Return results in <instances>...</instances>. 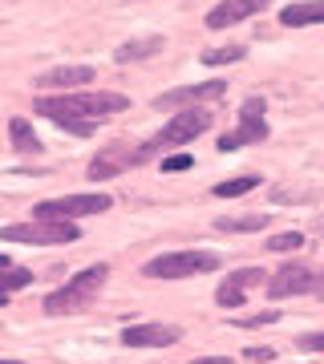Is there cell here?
<instances>
[{
    "instance_id": "cell-7",
    "label": "cell",
    "mask_w": 324,
    "mask_h": 364,
    "mask_svg": "<svg viewBox=\"0 0 324 364\" xmlns=\"http://www.w3.org/2000/svg\"><path fill=\"white\" fill-rule=\"evenodd\" d=\"M263 109H268V102H263V97H247L244 109H239V126H235L231 134H223V138H219V150H223V154H227V150H239V146H251V142H263V138H268Z\"/></svg>"
},
{
    "instance_id": "cell-6",
    "label": "cell",
    "mask_w": 324,
    "mask_h": 364,
    "mask_svg": "<svg viewBox=\"0 0 324 364\" xmlns=\"http://www.w3.org/2000/svg\"><path fill=\"white\" fill-rule=\"evenodd\" d=\"M308 291H324V267L288 259L276 275H268V296L272 299H292V296H308Z\"/></svg>"
},
{
    "instance_id": "cell-13",
    "label": "cell",
    "mask_w": 324,
    "mask_h": 364,
    "mask_svg": "<svg viewBox=\"0 0 324 364\" xmlns=\"http://www.w3.org/2000/svg\"><path fill=\"white\" fill-rule=\"evenodd\" d=\"M272 0H219L215 9L207 13V28H231V25H239V21H247V16H256V13H263Z\"/></svg>"
},
{
    "instance_id": "cell-16",
    "label": "cell",
    "mask_w": 324,
    "mask_h": 364,
    "mask_svg": "<svg viewBox=\"0 0 324 364\" xmlns=\"http://www.w3.org/2000/svg\"><path fill=\"white\" fill-rule=\"evenodd\" d=\"M162 45H167L162 37H138V41H126V45L117 49V65H130V61H146V57L162 53Z\"/></svg>"
},
{
    "instance_id": "cell-24",
    "label": "cell",
    "mask_w": 324,
    "mask_h": 364,
    "mask_svg": "<svg viewBox=\"0 0 324 364\" xmlns=\"http://www.w3.org/2000/svg\"><path fill=\"white\" fill-rule=\"evenodd\" d=\"M280 316L276 312H263V316H251V320H239V328H268V324H276Z\"/></svg>"
},
{
    "instance_id": "cell-14",
    "label": "cell",
    "mask_w": 324,
    "mask_h": 364,
    "mask_svg": "<svg viewBox=\"0 0 324 364\" xmlns=\"http://www.w3.org/2000/svg\"><path fill=\"white\" fill-rule=\"evenodd\" d=\"M93 81V65H53L37 77L41 90H78Z\"/></svg>"
},
{
    "instance_id": "cell-3",
    "label": "cell",
    "mask_w": 324,
    "mask_h": 364,
    "mask_svg": "<svg viewBox=\"0 0 324 364\" xmlns=\"http://www.w3.org/2000/svg\"><path fill=\"white\" fill-rule=\"evenodd\" d=\"M4 243H37V247H61V243H78L81 227L69 219H37V223H9L0 227Z\"/></svg>"
},
{
    "instance_id": "cell-19",
    "label": "cell",
    "mask_w": 324,
    "mask_h": 364,
    "mask_svg": "<svg viewBox=\"0 0 324 364\" xmlns=\"http://www.w3.org/2000/svg\"><path fill=\"white\" fill-rule=\"evenodd\" d=\"M28 284H33V272L28 267H16V263H9L0 255V291H21Z\"/></svg>"
},
{
    "instance_id": "cell-25",
    "label": "cell",
    "mask_w": 324,
    "mask_h": 364,
    "mask_svg": "<svg viewBox=\"0 0 324 364\" xmlns=\"http://www.w3.org/2000/svg\"><path fill=\"white\" fill-rule=\"evenodd\" d=\"M300 348H312V352H324V332H308V336H300Z\"/></svg>"
},
{
    "instance_id": "cell-20",
    "label": "cell",
    "mask_w": 324,
    "mask_h": 364,
    "mask_svg": "<svg viewBox=\"0 0 324 364\" xmlns=\"http://www.w3.org/2000/svg\"><path fill=\"white\" fill-rule=\"evenodd\" d=\"M256 186H259V174H239V178L219 182L211 195H215V198H239V195H247V191H256Z\"/></svg>"
},
{
    "instance_id": "cell-2",
    "label": "cell",
    "mask_w": 324,
    "mask_h": 364,
    "mask_svg": "<svg viewBox=\"0 0 324 364\" xmlns=\"http://www.w3.org/2000/svg\"><path fill=\"white\" fill-rule=\"evenodd\" d=\"M105 279H110V267H105V263H93V267H85V272L73 275L65 287H57L53 296H45V312L49 316H69V312L90 308Z\"/></svg>"
},
{
    "instance_id": "cell-8",
    "label": "cell",
    "mask_w": 324,
    "mask_h": 364,
    "mask_svg": "<svg viewBox=\"0 0 324 364\" xmlns=\"http://www.w3.org/2000/svg\"><path fill=\"white\" fill-rule=\"evenodd\" d=\"M114 207L110 195H65V198H49V203H37L33 215L37 219H78V215H102V210Z\"/></svg>"
},
{
    "instance_id": "cell-5",
    "label": "cell",
    "mask_w": 324,
    "mask_h": 364,
    "mask_svg": "<svg viewBox=\"0 0 324 364\" xmlns=\"http://www.w3.org/2000/svg\"><path fill=\"white\" fill-rule=\"evenodd\" d=\"M219 255L215 251H167L142 267V275L150 279H191V275H207L219 267Z\"/></svg>"
},
{
    "instance_id": "cell-27",
    "label": "cell",
    "mask_w": 324,
    "mask_h": 364,
    "mask_svg": "<svg viewBox=\"0 0 324 364\" xmlns=\"http://www.w3.org/2000/svg\"><path fill=\"white\" fill-rule=\"evenodd\" d=\"M191 364H231V356H203V360H191Z\"/></svg>"
},
{
    "instance_id": "cell-28",
    "label": "cell",
    "mask_w": 324,
    "mask_h": 364,
    "mask_svg": "<svg viewBox=\"0 0 324 364\" xmlns=\"http://www.w3.org/2000/svg\"><path fill=\"white\" fill-rule=\"evenodd\" d=\"M0 364H21V360H0Z\"/></svg>"
},
{
    "instance_id": "cell-22",
    "label": "cell",
    "mask_w": 324,
    "mask_h": 364,
    "mask_svg": "<svg viewBox=\"0 0 324 364\" xmlns=\"http://www.w3.org/2000/svg\"><path fill=\"white\" fill-rule=\"evenodd\" d=\"M300 247H304V235L300 231H280V235L268 239V251H276V255H280V251H300Z\"/></svg>"
},
{
    "instance_id": "cell-15",
    "label": "cell",
    "mask_w": 324,
    "mask_h": 364,
    "mask_svg": "<svg viewBox=\"0 0 324 364\" xmlns=\"http://www.w3.org/2000/svg\"><path fill=\"white\" fill-rule=\"evenodd\" d=\"M280 25H288V28L324 25V0H300V4H288V9H280Z\"/></svg>"
},
{
    "instance_id": "cell-11",
    "label": "cell",
    "mask_w": 324,
    "mask_h": 364,
    "mask_svg": "<svg viewBox=\"0 0 324 364\" xmlns=\"http://www.w3.org/2000/svg\"><path fill=\"white\" fill-rule=\"evenodd\" d=\"M142 158H138V146H126V142H114V146H105L102 154L90 162V178L105 182V178H114V174H122V170L130 166H138Z\"/></svg>"
},
{
    "instance_id": "cell-21",
    "label": "cell",
    "mask_w": 324,
    "mask_h": 364,
    "mask_svg": "<svg viewBox=\"0 0 324 364\" xmlns=\"http://www.w3.org/2000/svg\"><path fill=\"white\" fill-rule=\"evenodd\" d=\"M244 45H223V49H207L203 53V65H231V61H244Z\"/></svg>"
},
{
    "instance_id": "cell-18",
    "label": "cell",
    "mask_w": 324,
    "mask_h": 364,
    "mask_svg": "<svg viewBox=\"0 0 324 364\" xmlns=\"http://www.w3.org/2000/svg\"><path fill=\"white\" fill-rule=\"evenodd\" d=\"M259 227H268V215H231V219H215V231H231V235H251Z\"/></svg>"
},
{
    "instance_id": "cell-23",
    "label": "cell",
    "mask_w": 324,
    "mask_h": 364,
    "mask_svg": "<svg viewBox=\"0 0 324 364\" xmlns=\"http://www.w3.org/2000/svg\"><path fill=\"white\" fill-rule=\"evenodd\" d=\"M191 166H194L191 154H170V158H162V174H179V170H191Z\"/></svg>"
},
{
    "instance_id": "cell-12",
    "label": "cell",
    "mask_w": 324,
    "mask_h": 364,
    "mask_svg": "<svg viewBox=\"0 0 324 364\" xmlns=\"http://www.w3.org/2000/svg\"><path fill=\"white\" fill-rule=\"evenodd\" d=\"M182 332L174 324H130L122 332V344L126 348H170Z\"/></svg>"
},
{
    "instance_id": "cell-9",
    "label": "cell",
    "mask_w": 324,
    "mask_h": 364,
    "mask_svg": "<svg viewBox=\"0 0 324 364\" xmlns=\"http://www.w3.org/2000/svg\"><path fill=\"white\" fill-rule=\"evenodd\" d=\"M227 93V81H203V85H182V90H170L162 97H155V109H191V105H203V102H215Z\"/></svg>"
},
{
    "instance_id": "cell-10",
    "label": "cell",
    "mask_w": 324,
    "mask_h": 364,
    "mask_svg": "<svg viewBox=\"0 0 324 364\" xmlns=\"http://www.w3.org/2000/svg\"><path fill=\"white\" fill-rule=\"evenodd\" d=\"M259 284H268V272H263V267H239V272H231L219 284L215 304H219V308H239V304L247 299V291L259 287Z\"/></svg>"
},
{
    "instance_id": "cell-4",
    "label": "cell",
    "mask_w": 324,
    "mask_h": 364,
    "mask_svg": "<svg viewBox=\"0 0 324 364\" xmlns=\"http://www.w3.org/2000/svg\"><path fill=\"white\" fill-rule=\"evenodd\" d=\"M211 126V109L207 105H191V109H179V117H170V126L162 134H155L146 146H138V158H150L158 150H170V146H187L194 142L199 134Z\"/></svg>"
},
{
    "instance_id": "cell-17",
    "label": "cell",
    "mask_w": 324,
    "mask_h": 364,
    "mask_svg": "<svg viewBox=\"0 0 324 364\" xmlns=\"http://www.w3.org/2000/svg\"><path fill=\"white\" fill-rule=\"evenodd\" d=\"M9 138H13V146L21 150V154H41V150H45L25 117H13V122H9Z\"/></svg>"
},
{
    "instance_id": "cell-1",
    "label": "cell",
    "mask_w": 324,
    "mask_h": 364,
    "mask_svg": "<svg viewBox=\"0 0 324 364\" xmlns=\"http://www.w3.org/2000/svg\"><path fill=\"white\" fill-rule=\"evenodd\" d=\"M37 114L41 117H53L57 126H73V122H102V117H114L122 109H130V97L126 93H114V90H78V93H65V97H37Z\"/></svg>"
},
{
    "instance_id": "cell-26",
    "label": "cell",
    "mask_w": 324,
    "mask_h": 364,
    "mask_svg": "<svg viewBox=\"0 0 324 364\" xmlns=\"http://www.w3.org/2000/svg\"><path fill=\"white\" fill-rule=\"evenodd\" d=\"M244 356H247V360H256V364H268V360L276 356V352H272V348H247Z\"/></svg>"
}]
</instances>
